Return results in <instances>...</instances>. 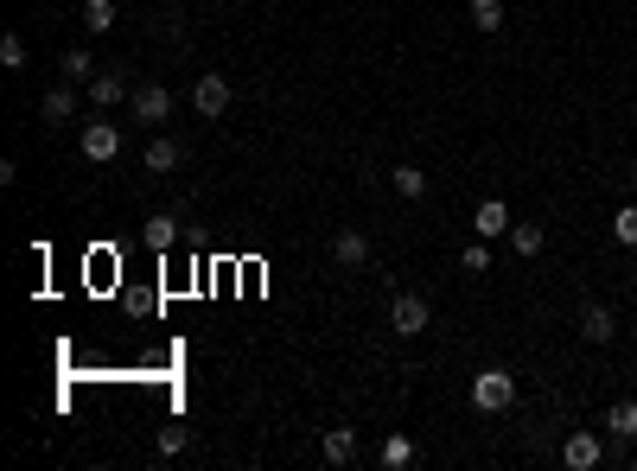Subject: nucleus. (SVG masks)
<instances>
[{
  "mask_svg": "<svg viewBox=\"0 0 637 471\" xmlns=\"http://www.w3.org/2000/svg\"><path fill=\"white\" fill-rule=\"evenodd\" d=\"M510 401H516V376L510 370H478L472 376V408L478 414H504Z\"/></svg>",
  "mask_w": 637,
  "mask_h": 471,
  "instance_id": "nucleus-1",
  "label": "nucleus"
},
{
  "mask_svg": "<svg viewBox=\"0 0 637 471\" xmlns=\"http://www.w3.org/2000/svg\"><path fill=\"white\" fill-rule=\"evenodd\" d=\"M230 102H236V83L223 77V71H204L198 83H192V109L204 115V121H217V115H230Z\"/></svg>",
  "mask_w": 637,
  "mask_h": 471,
  "instance_id": "nucleus-2",
  "label": "nucleus"
},
{
  "mask_svg": "<svg viewBox=\"0 0 637 471\" xmlns=\"http://www.w3.org/2000/svg\"><path fill=\"white\" fill-rule=\"evenodd\" d=\"M427 325H434V306H427L421 293H395L389 300V331L395 338H421Z\"/></svg>",
  "mask_w": 637,
  "mask_h": 471,
  "instance_id": "nucleus-3",
  "label": "nucleus"
},
{
  "mask_svg": "<svg viewBox=\"0 0 637 471\" xmlns=\"http://www.w3.org/2000/svg\"><path fill=\"white\" fill-rule=\"evenodd\" d=\"M77 147H83V160L109 166L115 153H122V128H115V121H102V115H90V121H83V134H77Z\"/></svg>",
  "mask_w": 637,
  "mask_h": 471,
  "instance_id": "nucleus-4",
  "label": "nucleus"
},
{
  "mask_svg": "<svg viewBox=\"0 0 637 471\" xmlns=\"http://www.w3.org/2000/svg\"><path fill=\"white\" fill-rule=\"evenodd\" d=\"M128 109H134V121H147V128H160V121H172V90H166V83H134Z\"/></svg>",
  "mask_w": 637,
  "mask_h": 471,
  "instance_id": "nucleus-5",
  "label": "nucleus"
},
{
  "mask_svg": "<svg viewBox=\"0 0 637 471\" xmlns=\"http://www.w3.org/2000/svg\"><path fill=\"white\" fill-rule=\"evenodd\" d=\"M561 465H567V471H593V465H606V440H599L593 427L567 433V446H561Z\"/></svg>",
  "mask_w": 637,
  "mask_h": 471,
  "instance_id": "nucleus-6",
  "label": "nucleus"
},
{
  "mask_svg": "<svg viewBox=\"0 0 637 471\" xmlns=\"http://www.w3.org/2000/svg\"><path fill=\"white\" fill-rule=\"evenodd\" d=\"M39 115H45V128H64V121H77V83H51V90L39 96Z\"/></svg>",
  "mask_w": 637,
  "mask_h": 471,
  "instance_id": "nucleus-7",
  "label": "nucleus"
},
{
  "mask_svg": "<svg viewBox=\"0 0 637 471\" xmlns=\"http://www.w3.org/2000/svg\"><path fill=\"white\" fill-rule=\"evenodd\" d=\"M332 261H338L344 274H364L370 268V236L364 230H338L332 236Z\"/></svg>",
  "mask_w": 637,
  "mask_h": 471,
  "instance_id": "nucleus-8",
  "label": "nucleus"
},
{
  "mask_svg": "<svg viewBox=\"0 0 637 471\" xmlns=\"http://www.w3.org/2000/svg\"><path fill=\"white\" fill-rule=\"evenodd\" d=\"M179 160H185V147L172 141V134H160V141L141 153V172H147V179H166V172H179Z\"/></svg>",
  "mask_w": 637,
  "mask_h": 471,
  "instance_id": "nucleus-9",
  "label": "nucleus"
},
{
  "mask_svg": "<svg viewBox=\"0 0 637 471\" xmlns=\"http://www.w3.org/2000/svg\"><path fill=\"white\" fill-rule=\"evenodd\" d=\"M472 230L485 236V242L510 236V204H504V198H485V204H478V211H472Z\"/></svg>",
  "mask_w": 637,
  "mask_h": 471,
  "instance_id": "nucleus-10",
  "label": "nucleus"
},
{
  "mask_svg": "<svg viewBox=\"0 0 637 471\" xmlns=\"http://www.w3.org/2000/svg\"><path fill=\"white\" fill-rule=\"evenodd\" d=\"M128 96H134V83H128L122 71H102V77L90 83V109H96V115L115 109V102H128Z\"/></svg>",
  "mask_w": 637,
  "mask_h": 471,
  "instance_id": "nucleus-11",
  "label": "nucleus"
},
{
  "mask_svg": "<svg viewBox=\"0 0 637 471\" xmlns=\"http://www.w3.org/2000/svg\"><path fill=\"white\" fill-rule=\"evenodd\" d=\"M58 77L77 83V90H90V83L102 77V64H90V51H64V58H58Z\"/></svg>",
  "mask_w": 637,
  "mask_h": 471,
  "instance_id": "nucleus-12",
  "label": "nucleus"
},
{
  "mask_svg": "<svg viewBox=\"0 0 637 471\" xmlns=\"http://www.w3.org/2000/svg\"><path fill=\"white\" fill-rule=\"evenodd\" d=\"M376 459H383V471H408V465L421 459V446L408 440V433H389V440H383V452H376Z\"/></svg>",
  "mask_w": 637,
  "mask_h": 471,
  "instance_id": "nucleus-13",
  "label": "nucleus"
},
{
  "mask_svg": "<svg viewBox=\"0 0 637 471\" xmlns=\"http://www.w3.org/2000/svg\"><path fill=\"white\" fill-rule=\"evenodd\" d=\"M612 331H618L612 306H587V312H580V338H587V344H612Z\"/></svg>",
  "mask_w": 637,
  "mask_h": 471,
  "instance_id": "nucleus-14",
  "label": "nucleus"
},
{
  "mask_svg": "<svg viewBox=\"0 0 637 471\" xmlns=\"http://www.w3.org/2000/svg\"><path fill=\"white\" fill-rule=\"evenodd\" d=\"M606 433H612V440H637V401H612V408H606Z\"/></svg>",
  "mask_w": 637,
  "mask_h": 471,
  "instance_id": "nucleus-15",
  "label": "nucleus"
},
{
  "mask_svg": "<svg viewBox=\"0 0 637 471\" xmlns=\"http://www.w3.org/2000/svg\"><path fill=\"white\" fill-rule=\"evenodd\" d=\"M510 249L516 255H542L548 249V230H542V223H510Z\"/></svg>",
  "mask_w": 637,
  "mask_h": 471,
  "instance_id": "nucleus-16",
  "label": "nucleus"
},
{
  "mask_svg": "<svg viewBox=\"0 0 637 471\" xmlns=\"http://www.w3.org/2000/svg\"><path fill=\"white\" fill-rule=\"evenodd\" d=\"M325 459H332V465H351V459H357V433H351V427H325Z\"/></svg>",
  "mask_w": 637,
  "mask_h": 471,
  "instance_id": "nucleus-17",
  "label": "nucleus"
},
{
  "mask_svg": "<svg viewBox=\"0 0 637 471\" xmlns=\"http://www.w3.org/2000/svg\"><path fill=\"white\" fill-rule=\"evenodd\" d=\"M141 242H147V249H172V242H179V217H147V230H141Z\"/></svg>",
  "mask_w": 637,
  "mask_h": 471,
  "instance_id": "nucleus-18",
  "label": "nucleus"
},
{
  "mask_svg": "<svg viewBox=\"0 0 637 471\" xmlns=\"http://www.w3.org/2000/svg\"><path fill=\"white\" fill-rule=\"evenodd\" d=\"M83 26H90V39L115 32V0H83Z\"/></svg>",
  "mask_w": 637,
  "mask_h": 471,
  "instance_id": "nucleus-19",
  "label": "nucleus"
},
{
  "mask_svg": "<svg viewBox=\"0 0 637 471\" xmlns=\"http://www.w3.org/2000/svg\"><path fill=\"white\" fill-rule=\"evenodd\" d=\"M389 179H395V191H402V198H427V172H421V166H395Z\"/></svg>",
  "mask_w": 637,
  "mask_h": 471,
  "instance_id": "nucleus-20",
  "label": "nucleus"
},
{
  "mask_svg": "<svg viewBox=\"0 0 637 471\" xmlns=\"http://www.w3.org/2000/svg\"><path fill=\"white\" fill-rule=\"evenodd\" d=\"M472 26L497 32V26H504V0H472Z\"/></svg>",
  "mask_w": 637,
  "mask_h": 471,
  "instance_id": "nucleus-21",
  "label": "nucleus"
},
{
  "mask_svg": "<svg viewBox=\"0 0 637 471\" xmlns=\"http://www.w3.org/2000/svg\"><path fill=\"white\" fill-rule=\"evenodd\" d=\"M459 268H466V274H491V242H485V236H478V242H472V249H466V255H459Z\"/></svg>",
  "mask_w": 637,
  "mask_h": 471,
  "instance_id": "nucleus-22",
  "label": "nucleus"
},
{
  "mask_svg": "<svg viewBox=\"0 0 637 471\" xmlns=\"http://www.w3.org/2000/svg\"><path fill=\"white\" fill-rule=\"evenodd\" d=\"M0 64H7V71H26V39H20V32L0 39Z\"/></svg>",
  "mask_w": 637,
  "mask_h": 471,
  "instance_id": "nucleus-23",
  "label": "nucleus"
},
{
  "mask_svg": "<svg viewBox=\"0 0 637 471\" xmlns=\"http://www.w3.org/2000/svg\"><path fill=\"white\" fill-rule=\"evenodd\" d=\"M612 236L625 242V249H637V204H625V211L612 217Z\"/></svg>",
  "mask_w": 637,
  "mask_h": 471,
  "instance_id": "nucleus-24",
  "label": "nucleus"
},
{
  "mask_svg": "<svg viewBox=\"0 0 637 471\" xmlns=\"http://www.w3.org/2000/svg\"><path fill=\"white\" fill-rule=\"evenodd\" d=\"M185 440H192L185 427H160V452H185Z\"/></svg>",
  "mask_w": 637,
  "mask_h": 471,
  "instance_id": "nucleus-25",
  "label": "nucleus"
},
{
  "mask_svg": "<svg viewBox=\"0 0 637 471\" xmlns=\"http://www.w3.org/2000/svg\"><path fill=\"white\" fill-rule=\"evenodd\" d=\"M631 185H637V166H631Z\"/></svg>",
  "mask_w": 637,
  "mask_h": 471,
  "instance_id": "nucleus-26",
  "label": "nucleus"
}]
</instances>
